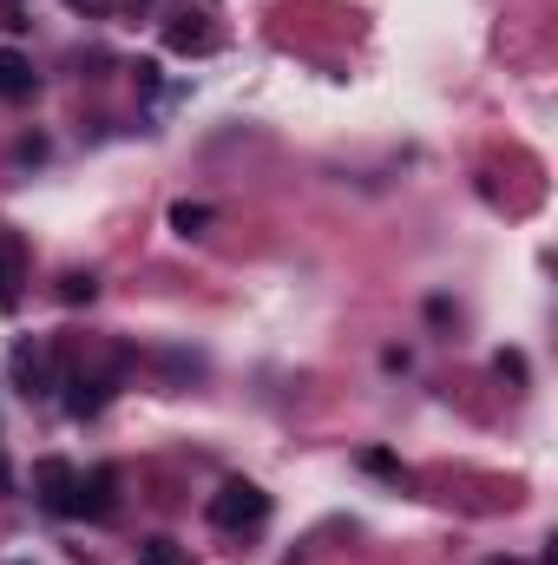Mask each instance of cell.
<instances>
[{"mask_svg": "<svg viewBox=\"0 0 558 565\" xmlns=\"http://www.w3.org/2000/svg\"><path fill=\"white\" fill-rule=\"evenodd\" d=\"M211 520H217L224 533H250V526L270 520V493H264L257 480H224V487L211 493Z\"/></svg>", "mask_w": 558, "mask_h": 565, "instance_id": "1", "label": "cell"}, {"mask_svg": "<svg viewBox=\"0 0 558 565\" xmlns=\"http://www.w3.org/2000/svg\"><path fill=\"white\" fill-rule=\"evenodd\" d=\"M33 487L60 520H79V467L73 460H33Z\"/></svg>", "mask_w": 558, "mask_h": 565, "instance_id": "2", "label": "cell"}, {"mask_svg": "<svg viewBox=\"0 0 558 565\" xmlns=\"http://www.w3.org/2000/svg\"><path fill=\"white\" fill-rule=\"evenodd\" d=\"M217 40H224V33H217V26H211L204 13H191V7H184V13H178L171 26H164V46H171V53H191V60L217 53Z\"/></svg>", "mask_w": 558, "mask_h": 565, "instance_id": "3", "label": "cell"}, {"mask_svg": "<svg viewBox=\"0 0 558 565\" xmlns=\"http://www.w3.org/2000/svg\"><path fill=\"white\" fill-rule=\"evenodd\" d=\"M106 395H112V382H99V375H73V382H66V415H73V422H93V415L106 408Z\"/></svg>", "mask_w": 558, "mask_h": 565, "instance_id": "4", "label": "cell"}, {"mask_svg": "<svg viewBox=\"0 0 558 565\" xmlns=\"http://www.w3.org/2000/svg\"><path fill=\"white\" fill-rule=\"evenodd\" d=\"M112 487H119V473H112V467L79 473V513H86V520H106V513H112Z\"/></svg>", "mask_w": 558, "mask_h": 565, "instance_id": "5", "label": "cell"}, {"mask_svg": "<svg viewBox=\"0 0 558 565\" xmlns=\"http://www.w3.org/2000/svg\"><path fill=\"white\" fill-rule=\"evenodd\" d=\"M13 382H20L26 395H46V382H53L46 355H40V349H13Z\"/></svg>", "mask_w": 558, "mask_h": 565, "instance_id": "6", "label": "cell"}, {"mask_svg": "<svg viewBox=\"0 0 558 565\" xmlns=\"http://www.w3.org/2000/svg\"><path fill=\"white\" fill-rule=\"evenodd\" d=\"M33 93V66L20 53H0V99H26Z\"/></svg>", "mask_w": 558, "mask_h": 565, "instance_id": "7", "label": "cell"}, {"mask_svg": "<svg viewBox=\"0 0 558 565\" xmlns=\"http://www.w3.org/2000/svg\"><path fill=\"white\" fill-rule=\"evenodd\" d=\"M139 565H191V546H178V540H144Z\"/></svg>", "mask_w": 558, "mask_h": 565, "instance_id": "8", "label": "cell"}, {"mask_svg": "<svg viewBox=\"0 0 558 565\" xmlns=\"http://www.w3.org/2000/svg\"><path fill=\"white\" fill-rule=\"evenodd\" d=\"M204 224H211V204H171V231L178 237H197Z\"/></svg>", "mask_w": 558, "mask_h": 565, "instance_id": "9", "label": "cell"}, {"mask_svg": "<svg viewBox=\"0 0 558 565\" xmlns=\"http://www.w3.org/2000/svg\"><path fill=\"white\" fill-rule=\"evenodd\" d=\"M93 296H99V282L86 277V270H66V277H60V302L79 309V302H93Z\"/></svg>", "mask_w": 558, "mask_h": 565, "instance_id": "10", "label": "cell"}, {"mask_svg": "<svg viewBox=\"0 0 558 565\" xmlns=\"http://www.w3.org/2000/svg\"><path fill=\"white\" fill-rule=\"evenodd\" d=\"M362 467L382 473V480H401V460H395V454H362Z\"/></svg>", "mask_w": 558, "mask_h": 565, "instance_id": "11", "label": "cell"}, {"mask_svg": "<svg viewBox=\"0 0 558 565\" xmlns=\"http://www.w3.org/2000/svg\"><path fill=\"white\" fill-rule=\"evenodd\" d=\"M13 277H20V270H13V257H0V309H13V302H20Z\"/></svg>", "mask_w": 558, "mask_h": 565, "instance_id": "12", "label": "cell"}, {"mask_svg": "<svg viewBox=\"0 0 558 565\" xmlns=\"http://www.w3.org/2000/svg\"><path fill=\"white\" fill-rule=\"evenodd\" d=\"M66 7H73V13H93V20H99V13H112V0H66Z\"/></svg>", "mask_w": 558, "mask_h": 565, "instance_id": "13", "label": "cell"}, {"mask_svg": "<svg viewBox=\"0 0 558 565\" xmlns=\"http://www.w3.org/2000/svg\"><path fill=\"white\" fill-rule=\"evenodd\" d=\"M7 487H13V473H7V467H0V493H7Z\"/></svg>", "mask_w": 558, "mask_h": 565, "instance_id": "14", "label": "cell"}, {"mask_svg": "<svg viewBox=\"0 0 558 565\" xmlns=\"http://www.w3.org/2000/svg\"><path fill=\"white\" fill-rule=\"evenodd\" d=\"M493 565H519V559H493Z\"/></svg>", "mask_w": 558, "mask_h": 565, "instance_id": "15", "label": "cell"}, {"mask_svg": "<svg viewBox=\"0 0 558 565\" xmlns=\"http://www.w3.org/2000/svg\"><path fill=\"white\" fill-rule=\"evenodd\" d=\"M132 7H151V0H132Z\"/></svg>", "mask_w": 558, "mask_h": 565, "instance_id": "16", "label": "cell"}]
</instances>
